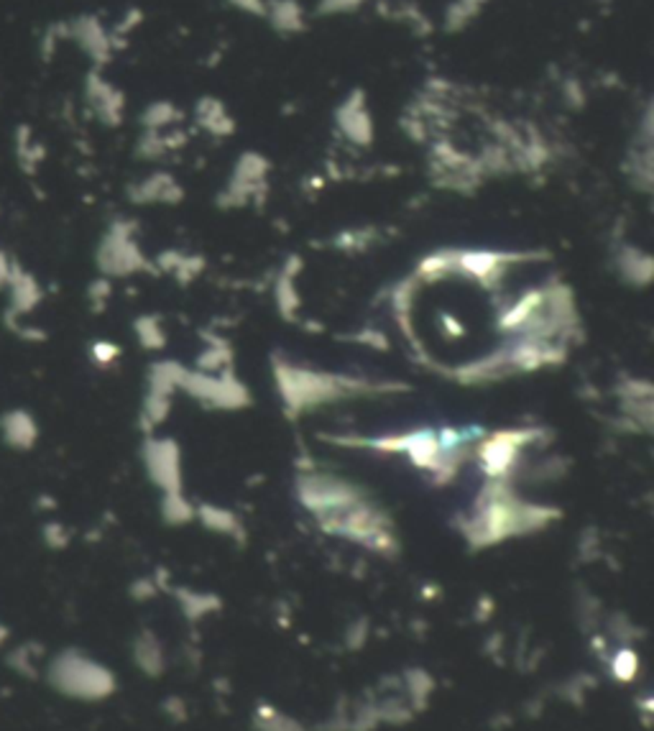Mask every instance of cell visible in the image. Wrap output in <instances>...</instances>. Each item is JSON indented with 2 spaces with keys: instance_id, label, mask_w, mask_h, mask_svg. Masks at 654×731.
<instances>
[{
  "instance_id": "1",
  "label": "cell",
  "mask_w": 654,
  "mask_h": 731,
  "mask_svg": "<svg viewBox=\"0 0 654 731\" xmlns=\"http://www.w3.org/2000/svg\"><path fill=\"white\" fill-rule=\"evenodd\" d=\"M263 16L281 34H297L305 29V8L297 0H266Z\"/></svg>"
},
{
  "instance_id": "2",
  "label": "cell",
  "mask_w": 654,
  "mask_h": 731,
  "mask_svg": "<svg viewBox=\"0 0 654 731\" xmlns=\"http://www.w3.org/2000/svg\"><path fill=\"white\" fill-rule=\"evenodd\" d=\"M483 3L486 0H455L452 5H448V13H445L448 31H460L465 23H470L483 8Z\"/></svg>"
},
{
  "instance_id": "3",
  "label": "cell",
  "mask_w": 654,
  "mask_h": 731,
  "mask_svg": "<svg viewBox=\"0 0 654 731\" xmlns=\"http://www.w3.org/2000/svg\"><path fill=\"white\" fill-rule=\"evenodd\" d=\"M366 0H320V13H350V11H358Z\"/></svg>"
},
{
  "instance_id": "4",
  "label": "cell",
  "mask_w": 654,
  "mask_h": 731,
  "mask_svg": "<svg viewBox=\"0 0 654 731\" xmlns=\"http://www.w3.org/2000/svg\"><path fill=\"white\" fill-rule=\"evenodd\" d=\"M236 8H241L251 16H263L266 13V0H230Z\"/></svg>"
}]
</instances>
